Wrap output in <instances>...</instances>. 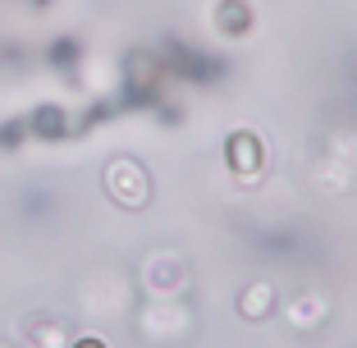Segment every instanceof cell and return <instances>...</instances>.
<instances>
[{"label":"cell","mask_w":357,"mask_h":348,"mask_svg":"<svg viewBox=\"0 0 357 348\" xmlns=\"http://www.w3.org/2000/svg\"><path fill=\"white\" fill-rule=\"evenodd\" d=\"M225 28H248V10H243L238 0H229V10H225Z\"/></svg>","instance_id":"1"},{"label":"cell","mask_w":357,"mask_h":348,"mask_svg":"<svg viewBox=\"0 0 357 348\" xmlns=\"http://www.w3.org/2000/svg\"><path fill=\"white\" fill-rule=\"evenodd\" d=\"M78 348H101V344H78Z\"/></svg>","instance_id":"2"}]
</instances>
